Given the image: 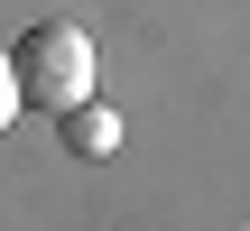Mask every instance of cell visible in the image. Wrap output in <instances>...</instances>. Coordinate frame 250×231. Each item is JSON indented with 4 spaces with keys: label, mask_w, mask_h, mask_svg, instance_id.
Segmentation results:
<instances>
[{
    "label": "cell",
    "mask_w": 250,
    "mask_h": 231,
    "mask_svg": "<svg viewBox=\"0 0 250 231\" xmlns=\"http://www.w3.org/2000/svg\"><path fill=\"white\" fill-rule=\"evenodd\" d=\"M9 65H19L28 111H74V102H93V37H83L74 19H37V28H19Z\"/></svg>",
    "instance_id": "obj_1"
},
{
    "label": "cell",
    "mask_w": 250,
    "mask_h": 231,
    "mask_svg": "<svg viewBox=\"0 0 250 231\" xmlns=\"http://www.w3.org/2000/svg\"><path fill=\"white\" fill-rule=\"evenodd\" d=\"M56 130H65V157H121V111L111 102H74V111H56Z\"/></svg>",
    "instance_id": "obj_2"
},
{
    "label": "cell",
    "mask_w": 250,
    "mask_h": 231,
    "mask_svg": "<svg viewBox=\"0 0 250 231\" xmlns=\"http://www.w3.org/2000/svg\"><path fill=\"white\" fill-rule=\"evenodd\" d=\"M19 111H28V93H19V65H9V56H0V130H9V120H19Z\"/></svg>",
    "instance_id": "obj_3"
}]
</instances>
